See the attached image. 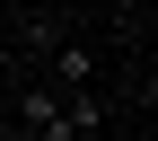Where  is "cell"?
I'll list each match as a JSON object with an SVG mask.
<instances>
[{"instance_id": "cell-1", "label": "cell", "mask_w": 158, "mask_h": 141, "mask_svg": "<svg viewBox=\"0 0 158 141\" xmlns=\"http://www.w3.org/2000/svg\"><path fill=\"white\" fill-rule=\"evenodd\" d=\"M53 79L62 88H97V53L88 44H53Z\"/></svg>"}]
</instances>
